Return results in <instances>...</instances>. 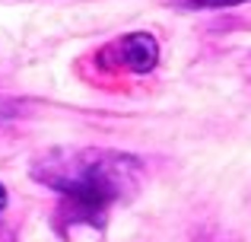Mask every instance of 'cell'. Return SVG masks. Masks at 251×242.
Instances as JSON below:
<instances>
[{"mask_svg": "<svg viewBox=\"0 0 251 242\" xmlns=\"http://www.w3.org/2000/svg\"><path fill=\"white\" fill-rule=\"evenodd\" d=\"M32 179L61 198L70 226L102 230L111 207L124 204L143 185V162L108 147H54L32 162Z\"/></svg>", "mask_w": 251, "mask_h": 242, "instance_id": "1", "label": "cell"}, {"mask_svg": "<svg viewBox=\"0 0 251 242\" xmlns=\"http://www.w3.org/2000/svg\"><path fill=\"white\" fill-rule=\"evenodd\" d=\"M96 64L105 74H150L159 64V42L150 32H127L96 51Z\"/></svg>", "mask_w": 251, "mask_h": 242, "instance_id": "2", "label": "cell"}, {"mask_svg": "<svg viewBox=\"0 0 251 242\" xmlns=\"http://www.w3.org/2000/svg\"><path fill=\"white\" fill-rule=\"evenodd\" d=\"M175 10H229V6H242L251 0H169Z\"/></svg>", "mask_w": 251, "mask_h": 242, "instance_id": "3", "label": "cell"}, {"mask_svg": "<svg viewBox=\"0 0 251 242\" xmlns=\"http://www.w3.org/2000/svg\"><path fill=\"white\" fill-rule=\"evenodd\" d=\"M3 211H6V185L0 182V214H3Z\"/></svg>", "mask_w": 251, "mask_h": 242, "instance_id": "4", "label": "cell"}]
</instances>
